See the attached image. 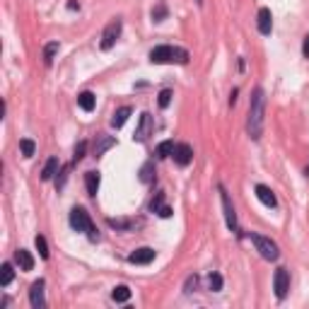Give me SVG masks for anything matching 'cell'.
Masks as SVG:
<instances>
[{
    "mask_svg": "<svg viewBox=\"0 0 309 309\" xmlns=\"http://www.w3.org/2000/svg\"><path fill=\"white\" fill-rule=\"evenodd\" d=\"M218 191H220V200H222V210H225V222H227V229L239 235V222H237V213L235 205H232V198H229L225 184H218Z\"/></svg>",
    "mask_w": 309,
    "mask_h": 309,
    "instance_id": "8992f818",
    "label": "cell"
},
{
    "mask_svg": "<svg viewBox=\"0 0 309 309\" xmlns=\"http://www.w3.org/2000/svg\"><path fill=\"white\" fill-rule=\"evenodd\" d=\"M61 169V162H58V157H48V162L44 164V169H41V182H51L56 174Z\"/></svg>",
    "mask_w": 309,
    "mask_h": 309,
    "instance_id": "d6986e66",
    "label": "cell"
},
{
    "mask_svg": "<svg viewBox=\"0 0 309 309\" xmlns=\"http://www.w3.org/2000/svg\"><path fill=\"white\" fill-rule=\"evenodd\" d=\"M198 282H200L198 275H189V278H186V282H184V292H186V295L196 292V290H198Z\"/></svg>",
    "mask_w": 309,
    "mask_h": 309,
    "instance_id": "1f68e13d",
    "label": "cell"
},
{
    "mask_svg": "<svg viewBox=\"0 0 309 309\" xmlns=\"http://www.w3.org/2000/svg\"><path fill=\"white\" fill-rule=\"evenodd\" d=\"M189 61H191V54L182 46L160 44L150 51V63L152 65H189Z\"/></svg>",
    "mask_w": 309,
    "mask_h": 309,
    "instance_id": "7a4b0ae2",
    "label": "cell"
},
{
    "mask_svg": "<svg viewBox=\"0 0 309 309\" xmlns=\"http://www.w3.org/2000/svg\"><path fill=\"white\" fill-rule=\"evenodd\" d=\"M65 8L70 10V12H75V10H80V0H68V5Z\"/></svg>",
    "mask_w": 309,
    "mask_h": 309,
    "instance_id": "e575fe53",
    "label": "cell"
},
{
    "mask_svg": "<svg viewBox=\"0 0 309 309\" xmlns=\"http://www.w3.org/2000/svg\"><path fill=\"white\" fill-rule=\"evenodd\" d=\"M107 225H109L111 229H116V232H128V229H133L138 225L136 220H121V218H109L107 220Z\"/></svg>",
    "mask_w": 309,
    "mask_h": 309,
    "instance_id": "44dd1931",
    "label": "cell"
},
{
    "mask_svg": "<svg viewBox=\"0 0 309 309\" xmlns=\"http://www.w3.org/2000/svg\"><path fill=\"white\" fill-rule=\"evenodd\" d=\"M121 32H123V19L114 17L109 24L104 27V32H101V41H99L101 51H111V48L116 46V41L121 39Z\"/></svg>",
    "mask_w": 309,
    "mask_h": 309,
    "instance_id": "5b68a950",
    "label": "cell"
},
{
    "mask_svg": "<svg viewBox=\"0 0 309 309\" xmlns=\"http://www.w3.org/2000/svg\"><path fill=\"white\" fill-rule=\"evenodd\" d=\"M152 133H154V118L150 111H143V114H140V121H138L136 133H133V140H136V143H145Z\"/></svg>",
    "mask_w": 309,
    "mask_h": 309,
    "instance_id": "52a82bcc",
    "label": "cell"
},
{
    "mask_svg": "<svg viewBox=\"0 0 309 309\" xmlns=\"http://www.w3.org/2000/svg\"><path fill=\"white\" fill-rule=\"evenodd\" d=\"M273 290H275L278 300L288 297V292H290V271L288 268H278L275 271V275H273Z\"/></svg>",
    "mask_w": 309,
    "mask_h": 309,
    "instance_id": "ba28073f",
    "label": "cell"
},
{
    "mask_svg": "<svg viewBox=\"0 0 309 309\" xmlns=\"http://www.w3.org/2000/svg\"><path fill=\"white\" fill-rule=\"evenodd\" d=\"M15 264H17L19 271H32L34 268V256L29 254L27 249H17L15 251Z\"/></svg>",
    "mask_w": 309,
    "mask_h": 309,
    "instance_id": "2e32d148",
    "label": "cell"
},
{
    "mask_svg": "<svg viewBox=\"0 0 309 309\" xmlns=\"http://www.w3.org/2000/svg\"><path fill=\"white\" fill-rule=\"evenodd\" d=\"M68 220H70V227H73L75 232H85L92 242L99 239V232H97V227H94V222H92V218H90V213H87L85 208L75 205V208L70 210V218Z\"/></svg>",
    "mask_w": 309,
    "mask_h": 309,
    "instance_id": "3957f363",
    "label": "cell"
},
{
    "mask_svg": "<svg viewBox=\"0 0 309 309\" xmlns=\"http://www.w3.org/2000/svg\"><path fill=\"white\" fill-rule=\"evenodd\" d=\"M111 300L118 302V304L128 302L131 300V288H128V285H116V288L111 290Z\"/></svg>",
    "mask_w": 309,
    "mask_h": 309,
    "instance_id": "484cf974",
    "label": "cell"
},
{
    "mask_svg": "<svg viewBox=\"0 0 309 309\" xmlns=\"http://www.w3.org/2000/svg\"><path fill=\"white\" fill-rule=\"evenodd\" d=\"M78 107H80L82 111H94V107H97V97H94V92H90V90H85V92H80L78 94Z\"/></svg>",
    "mask_w": 309,
    "mask_h": 309,
    "instance_id": "e0dca14e",
    "label": "cell"
},
{
    "mask_svg": "<svg viewBox=\"0 0 309 309\" xmlns=\"http://www.w3.org/2000/svg\"><path fill=\"white\" fill-rule=\"evenodd\" d=\"M68 172H70V164H65V167H61V176H56V189L61 191L65 186V179H68Z\"/></svg>",
    "mask_w": 309,
    "mask_h": 309,
    "instance_id": "836d02e7",
    "label": "cell"
},
{
    "mask_svg": "<svg viewBox=\"0 0 309 309\" xmlns=\"http://www.w3.org/2000/svg\"><path fill=\"white\" fill-rule=\"evenodd\" d=\"M99 184H101V176L99 172H87L85 174V189H87V196H97V191H99Z\"/></svg>",
    "mask_w": 309,
    "mask_h": 309,
    "instance_id": "ac0fdd59",
    "label": "cell"
},
{
    "mask_svg": "<svg viewBox=\"0 0 309 309\" xmlns=\"http://www.w3.org/2000/svg\"><path fill=\"white\" fill-rule=\"evenodd\" d=\"M19 150H22V154H24V157H32V154H34V150H37V143H34L32 138H22V140H19Z\"/></svg>",
    "mask_w": 309,
    "mask_h": 309,
    "instance_id": "f546056e",
    "label": "cell"
},
{
    "mask_svg": "<svg viewBox=\"0 0 309 309\" xmlns=\"http://www.w3.org/2000/svg\"><path fill=\"white\" fill-rule=\"evenodd\" d=\"M154 162L150 160V162H145L143 167H140V172H138V176H140V182L143 184H152L154 182Z\"/></svg>",
    "mask_w": 309,
    "mask_h": 309,
    "instance_id": "d4e9b609",
    "label": "cell"
},
{
    "mask_svg": "<svg viewBox=\"0 0 309 309\" xmlns=\"http://www.w3.org/2000/svg\"><path fill=\"white\" fill-rule=\"evenodd\" d=\"M150 17H152V22H164V19L169 17V8H167L164 0H160V3L150 10Z\"/></svg>",
    "mask_w": 309,
    "mask_h": 309,
    "instance_id": "7402d4cb",
    "label": "cell"
},
{
    "mask_svg": "<svg viewBox=\"0 0 309 309\" xmlns=\"http://www.w3.org/2000/svg\"><path fill=\"white\" fill-rule=\"evenodd\" d=\"M87 147H90V143H87V140H80V143L75 145V152H73V164H78V162H80V160H82V157L87 154Z\"/></svg>",
    "mask_w": 309,
    "mask_h": 309,
    "instance_id": "4dcf8cb0",
    "label": "cell"
},
{
    "mask_svg": "<svg viewBox=\"0 0 309 309\" xmlns=\"http://www.w3.org/2000/svg\"><path fill=\"white\" fill-rule=\"evenodd\" d=\"M172 97H174V92H172V90H162V92H160V99H157L160 109H167V107L172 104Z\"/></svg>",
    "mask_w": 309,
    "mask_h": 309,
    "instance_id": "d6a6232c",
    "label": "cell"
},
{
    "mask_svg": "<svg viewBox=\"0 0 309 309\" xmlns=\"http://www.w3.org/2000/svg\"><path fill=\"white\" fill-rule=\"evenodd\" d=\"M222 285H225L222 275H220V273H210L208 275V290L210 292H220L222 290Z\"/></svg>",
    "mask_w": 309,
    "mask_h": 309,
    "instance_id": "f1b7e54d",
    "label": "cell"
},
{
    "mask_svg": "<svg viewBox=\"0 0 309 309\" xmlns=\"http://www.w3.org/2000/svg\"><path fill=\"white\" fill-rule=\"evenodd\" d=\"M154 259H157V251H154L152 246H140V249H136L133 254H128V264L147 266V264H152Z\"/></svg>",
    "mask_w": 309,
    "mask_h": 309,
    "instance_id": "30bf717a",
    "label": "cell"
},
{
    "mask_svg": "<svg viewBox=\"0 0 309 309\" xmlns=\"http://www.w3.org/2000/svg\"><path fill=\"white\" fill-rule=\"evenodd\" d=\"M116 145V138L114 136H107V133H99V136L94 138V143H92V154L94 157H101V154L111 150V147Z\"/></svg>",
    "mask_w": 309,
    "mask_h": 309,
    "instance_id": "4fadbf2b",
    "label": "cell"
},
{
    "mask_svg": "<svg viewBox=\"0 0 309 309\" xmlns=\"http://www.w3.org/2000/svg\"><path fill=\"white\" fill-rule=\"evenodd\" d=\"M133 114V109L131 107H121V109H116L114 111V118H111V128H123V123L128 121V116Z\"/></svg>",
    "mask_w": 309,
    "mask_h": 309,
    "instance_id": "ffe728a7",
    "label": "cell"
},
{
    "mask_svg": "<svg viewBox=\"0 0 309 309\" xmlns=\"http://www.w3.org/2000/svg\"><path fill=\"white\" fill-rule=\"evenodd\" d=\"M12 278H15V268H12L10 261H5V264L0 266V288H8L10 282H12Z\"/></svg>",
    "mask_w": 309,
    "mask_h": 309,
    "instance_id": "cb8c5ba5",
    "label": "cell"
},
{
    "mask_svg": "<svg viewBox=\"0 0 309 309\" xmlns=\"http://www.w3.org/2000/svg\"><path fill=\"white\" fill-rule=\"evenodd\" d=\"M58 48H61L58 41H48V44L44 46V65H46V68H51V65H54V58H56V54H58Z\"/></svg>",
    "mask_w": 309,
    "mask_h": 309,
    "instance_id": "603a6c76",
    "label": "cell"
},
{
    "mask_svg": "<svg viewBox=\"0 0 309 309\" xmlns=\"http://www.w3.org/2000/svg\"><path fill=\"white\" fill-rule=\"evenodd\" d=\"M302 54H304V58H309V34L304 37V44H302Z\"/></svg>",
    "mask_w": 309,
    "mask_h": 309,
    "instance_id": "d590c367",
    "label": "cell"
},
{
    "mask_svg": "<svg viewBox=\"0 0 309 309\" xmlns=\"http://www.w3.org/2000/svg\"><path fill=\"white\" fill-rule=\"evenodd\" d=\"M150 213H154V215H160V218H172V208L167 205V196H164V191H157L152 196V200H150Z\"/></svg>",
    "mask_w": 309,
    "mask_h": 309,
    "instance_id": "8fae6325",
    "label": "cell"
},
{
    "mask_svg": "<svg viewBox=\"0 0 309 309\" xmlns=\"http://www.w3.org/2000/svg\"><path fill=\"white\" fill-rule=\"evenodd\" d=\"M254 193H256V198L261 200L266 208H278V198H275V193L271 191V186H266V184H256Z\"/></svg>",
    "mask_w": 309,
    "mask_h": 309,
    "instance_id": "5bb4252c",
    "label": "cell"
},
{
    "mask_svg": "<svg viewBox=\"0 0 309 309\" xmlns=\"http://www.w3.org/2000/svg\"><path fill=\"white\" fill-rule=\"evenodd\" d=\"M266 123V92L264 87H254L249 97V116H246V133L251 140H261Z\"/></svg>",
    "mask_w": 309,
    "mask_h": 309,
    "instance_id": "6da1fadb",
    "label": "cell"
},
{
    "mask_svg": "<svg viewBox=\"0 0 309 309\" xmlns=\"http://www.w3.org/2000/svg\"><path fill=\"white\" fill-rule=\"evenodd\" d=\"M44 288H46V280H44V278L34 280V282H32V288H29V304H32L34 309H44V307H46Z\"/></svg>",
    "mask_w": 309,
    "mask_h": 309,
    "instance_id": "9c48e42d",
    "label": "cell"
},
{
    "mask_svg": "<svg viewBox=\"0 0 309 309\" xmlns=\"http://www.w3.org/2000/svg\"><path fill=\"white\" fill-rule=\"evenodd\" d=\"M34 244H37L39 256H41L44 261H48V256H51V251H48V242H46V237H44V235H37V239H34Z\"/></svg>",
    "mask_w": 309,
    "mask_h": 309,
    "instance_id": "83f0119b",
    "label": "cell"
},
{
    "mask_svg": "<svg viewBox=\"0 0 309 309\" xmlns=\"http://www.w3.org/2000/svg\"><path fill=\"white\" fill-rule=\"evenodd\" d=\"M198 5H203V0H198Z\"/></svg>",
    "mask_w": 309,
    "mask_h": 309,
    "instance_id": "f35d334b",
    "label": "cell"
},
{
    "mask_svg": "<svg viewBox=\"0 0 309 309\" xmlns=\"http://www.w3.org/2000/svg\"><path fill=\"white\" fill-rule=\"evenodd\" d=\"M172 157H174V162L179 164V167H189V164L193 162V147L189 145V143H176Z\"/></svg>",
    "mask_w": 309,
    "mask_h": 309,
    "instance_id": "7c38bea8",
    "label": "cell"
},
{
    "mask_svg": "<svg viewBox=\"0 0 309 309\" xmlns=\"http://www.w3.org/2000/svg\"><path fill=\"white\" fill-rule=\"evenodd\" d=\"M256 24H259V32L264 37H271L273 32V15H271V8H261L259 15H256Z\"/></svg>",
    "mask_w": 309,
    "mask_h": 309,
    "instance_id": "9a60e30c",
    "label": "cell"
},
{
    "mask_svg": "<svg viewBox=\"0 0 309 309\" xmlns=\"http://www.w3.org/2000/svg\"><path fill=\"white\" fill-rule=\"evenodd\" d=\"M174 147H176L174 140H162V143L157 145V160H167V157H172Z\"/></svg>",
    "mask_w": 309,
    "mask_h": 309,
    "instance_id": "4316f807",
    "label": "cell"
},
{
    "mask_svg": "<svg viewBox=\"0 0 309 309\" xmlns=\"http://www.w3.org/2000/svg\"><path fill=\"white\" fill-rule=\"evenodd\" d=\"M237 104V90H232V94H229V107H235Z\"/></svg>",
    "mask_w": 309,
    "mask_h": 309,
    "instance_id": "8d00e7d4",
    "label": "cell"
},
{
    "mask_svg": "<svg viewBox=\"0 0 309 309\" xmlns=\"http://www.w3.org/2000/svg\"><path fill=\"white\" fill-rule=\"evenodd\" d=\"M304 174H307V176H309V164H307V169H304Z\"/></svg>",
    "mask_w": 309,
    "mask_h": 309,
    "instance_id": "74e56055",
    "label": "cell"
},
{
    "mask_svg": "<svg viewBox=\"0 0 309 309\" xmlns=\"http://www.w3.org/2000/svg\"><path fill=\"white\" fill-rule=\"evenodd\" d=\"M249 242L256 246V251L261 254V259H266V261H278L280 259V249H278V244L273 242L271 237L266 235H259V232H249Z\"/></svg>",
    "mask_w": 309,
    "mask_h": 309,
    "instance_id": "277c9868",
    "label": "cell"
}]
</instances>
